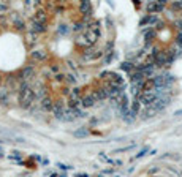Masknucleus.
Masks as SVG:
<instances>
[{"label": "nucleus", "mask_w": 182, "mask_h": 177, "mask_svg": "<svg viewBox=\"0 0 182 177\" xmlns=\"http://www.w3.org/2000/svg\"><path fill=\"white\" fill-rule=\"evenodd\" d=\"M35 76V68L33 66H25V68H22V71H21V79H24V81H29L32 79Z\"/></svg>", "instance_id": "7ed1b4c3"}, {"label": "nucleus", "mask_w": 182, "mask_h": 177, "mask_svg": "<svg viewBox=\"0 0 182 177\" xmlns=\"http://www.w3.org/2000/svg\"><path fill=\"white\" fill-rule=\"evenodd\" d=\"M7 101H8V89L0 85V103L7 104Z\"/></svg>", "instance_id": "9b49d317"}, {"label": "nucleus", "mask_w": 182, "mask_h": 177, "mask_svg": "<svg viewBox=\"0 0 182 177\" xmlns=\"http://www.w3.org/2000/svg\"><path fill=\"white\" fill-rule=\"evenodd\" d=\"M48 19V14L44 10H38L33 13V22H38V24H44Z\"/></svg>", "instance_id": "20e7f679"}, {"label": "nucleus", "mask_w": 182, "mask_h": 177, "mask_svg": "<svg viewBox=\"0 0 182 177\" xmlns=\"http://www.w3.org/2000/svg\"><path fill=\"white\" fill-rule=\"evenodd\" d=\"M146 152H147V149H143V150H141L138 155H136V158H141V157H144L146 155Z\"/></svg>", "instance_id": "412c9836"}, {"label": "nucleus", "mask_w": 182, "mask_h": 177, "mask_svg": "<svg viewBox=\"0 0 182 177\" xmlns=\"http://www.w3.org/2000/svg\"><path fill=\"white\" fill-rule=\"evenodd\" d=\"M33 98H35V92L29 87V84L22 82L21 84V89H19V103L22 108H29L32 103H33Z\"/></svg>", "instance_id": "f257e3e1"}, {"label": "nucleus", "mask_w": 182, "mask_h": 177, "mask_svg": "<svg viewBox=\"0 0 182 177\" xmlns=\"http://www.w3.org/2000/svg\"><path fill=\"white\" fill-rule=\"evenodd\" d=\"M79 10L84 14V17H87V16H90V13H92V5H90V2H81Z\"/></svg>", "instance_id": "0eeeda50"}, {"label": "nucleus", "mask_w": 182, "mask_h": 177, "mask_svg": "<svg viewBox=\"0 0 182 177\" xmlns=\"http://www.w3.org/2000/svg\"><path fill=\"white\" fill-rule=\"evenodd\" d=\"M67 32H68V29H67V25H60V27H59V33H60V35H65L67 33Z\"/></svg>", "instance_id": "6ab92c4d"}, {"label": "nucleus", "mask_w": 182, "mask_h": 177, "mask_svg": "<svg viewBox=\"0 0 182 177\" xmlns=\"http://www.w3.org/2000/svg\"><path fill=\"white\" fill-rule=\"evenodd\" d=\"M87 134H89V131L86 130V128H81V130H78V131H75V133H73L75 138H86Z\"/></svg>", "instance_id": "4468645a"}, {"label": "nucleus", "mask_w": 182, "mask_h": 177, "mask_svg": "<svg viewBox=\"0 0 182 177\" xmlns=\"http://www.w3.org/2000/svg\"><path fill=\"white\" fill-rule=\"evenodd\" d=\"M32 30H33L35 33H41V32L46 30V25H44V24H38V22H32Z\"/></svg>", "instance_id": "f8f14e48"}, {"label": "nucleus", "mask_w": 182, "mask_h": 177, "mask_svg": "<svg viewBox=\"0 0 182 177\" xmlns=\"http://www.w3.org/2000/svg\"><path fill=\"white\" fill-rule=\"evenodd\" d=\"M46 57H48V52L43 51V49H36V51L32 52V59H35V60H44Z\"/></svg>", "instance_id": "6e6552de"}, {"label": "nucleus", "mask_w": 182, "mask_h": 177, "mask_svg": "<svg viewBox=\"0 0 182 177\" xmlns=\"http://www.w3.org/2000/svg\"><path fill=\"white\" fill-rule=\"evenodd\" d=\"M165 8V2L163 0H158V2H152L147 5V10L149 11H162Z\"/></svg>", "instance_id": "423d86ee"}, {"label": "nucleus", "mask_w": 182, "mask_h": 177, "mask_svg": "<svg viewBox=\"0 0 182 177\" xmlns=\"http://www.w3.org/2000/svg\"><path fill=\"white\" fill-rule=\"evenodd\" d=\"M56 79L59 81V82H62V81H63V74H57V76H56Z\"/></svg>", "instance_id": "5701e85b"}, {"label": "nucleus", "mask_w": 182, "mask_h": 177, "mask_svg": "<svg viewBox=\"0 0 182 177\" xmlns=\"http://www.w3.org/2000/svg\"><path fill=\"white\" fill-rule=\"evenodd\" d=\"M79 177H87V176H79Z\"/></svg>", "instance_id": "393cba45"}, {"label": "nucleus", "mask_w": 182, "mask_h": 177, "mask_svg": "<svg viewBox=\"0 0 182 177\" xmlns=\"http://www.w3.org/2000/svg\"><path fill=\"white\" fill-rule=\"evenodd\" d=\"M176 116H182V109H181V111H177V112H176Z\"/></svg>", "instance_id": "b1692460"}, {"label": "nucleus", "mask_w": 182, "mask_h": 177, "mask_svg": "<svg viewBox=\"0 0 182 177\" xmlns=\"http://www.w3.org/2000/svg\"><path fill=\"white\" fill-rule=\"evenodd\" d=\"M120 68H122V70H125V71H130V70H131V63H130V62H124V63L120 65Z\"/></svg>", "instance_id": "dca6fc26"}, {"label": "nucleus", "mask_w": 182, "mask_h": 177, "mask_svg": "<svg viewBox=\"0 0 182 177\" xmlns=\"http://www.w3.org/2000/svg\"><path fill=\"white\" fill-rule=\"evenodd\" d=\"M67 81H68L70 84H75V82H76V76H75V74H68V76H67Z\"/></svg>", "instance_id": "a211bd4d"}, {"label": "nucleus", "mask_w": 182, "mask_h": 177, "mask_svg": "<svg viewBox=\"0 0 182 177\" xmlns=\"http://www.w3.org/2000/svg\"><path fill=\"white\" fill-rule=\"evenodd\" d=\"M157 21V17L155 16H152V14H149V16H146L143 21H141V25H146V24H154V22Z\"/></svg>", "instance_id": "ddd939ff"}, {"label": "nucleus", "mask_w": 182, "mask_h": 177, "mask_svg": "<svg viewBox=\"0 0 182 177\" xmlns=\"http://www.w3.org/2000/svg\"><path fill=\"white\" fill-rule=\"evenodd\" d=\"M54 114H56L57 119H63V114H65V108H63V104L60 101L54 103V108H52Z\"/></svg>", "instance_id": "39448f33"}, {"label": "nucleus", "mask_w": 182, "mask_h": 177, "mask_svg": "<svg viewBox=\"0 0 182 177\" xmlns=\"http://www.w3.org/2000/svg\"><path fill=\"white\" fill-rule=\"evenodd\" d=\"M173 7H174V8H181V10H182V2H176V3H173Z\"/></svg>", "instance_id": "4be33fe9"}, {"label": "nucleus", "mask_w": 182, "mask_h": 177, "mask_svg": "<svg viewBox=\"0 0 182 177\" xmlns=\"http://www.w3.org/2000/svg\"><path fill=\"white\" fill-rule=\"evenodd\" d=\"M41 108H43V109H46V111H51L52 108H54L52 100L49 98V97H44V98L41 100Z\"/></svg>", "instance_id": "9d476101"}, {"label": "nucleus", "mask_w": 182, "mask_h": 177, "mask_svg": "<svg viewBox=\"0 0 182 177\" xmlns=\"http://www.w3.org/2000/svg\"><path fill=\"white\" fill-rule=\"evenodd\" d=\"M176 43L179 44V46L182 48V32H179V33H177V38H176Z\"/></svg>", "instance_id": "aec40b11"}, {"label": "nucleus", "mask_w": 182, "mask_h": 177, "mask_svg": "<svg viewBox=\"0 0 182 177\" xmlns=\"http://www.w3.org/2000/svg\"><path fill=\"white\" fill-rule=\"evenodd\" d=\"M95 101H97V95H95V92H92V93L84 95L83 100H81V104H83L84 108H90L95 104Z\"/></svg>", "instance_id": "f03ea898"}, {"label": "nucleus", "mask_w": 182, "mask_h": 177, "mask_svg": "<svg viewBox=\"0 0 182 177\" xmlns=\"http://www.w3.org/2000/svg\"><path fill=\"white\" fill-rule=\"evenodd\" d=\"M25 38H27V43H33V41H36V33L33 30H30V32H27Z\"/></svg>", "instance_id": "2eb2a0df"}, {"label": "nucleus", "mask_w": 182, "mask_h": 177, "mask_svg": "<svg viewBox=\"0 0 182 177\" xmlns=\"http://www.w3.org/2000/svg\"><path fill=\"white\" fill-rule=\"evenodd\" d=\"M8 10H10L8 3H0V13H7Z\"/></svg>", "instance_id": "f3484780"}, {"label": "nucleus", "mask_w": 182, "mask_h": 177, "mask_svg": "<svg viewBox=\"0 0 182 177\" xmlns=\"http://www.w3.org/2000/svg\"><path fill=\"white\" fill-rule=\"evenodd\" d=\"M95 95H97V100H104V98L109 97V92H108L106 87H102V89L95 90Z\"/></svg>", "instance_id": "1a4fd4ad"}]
</instances>
